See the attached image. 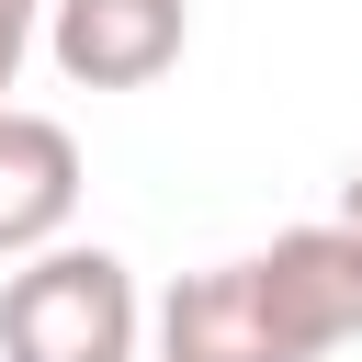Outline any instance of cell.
I'll return each instance as SVG.
<instances>
[{"mask_svg": "<svg viewBox=\"0 0 362 362\" xmlns=\"http://www.w3.org/2000/svg\"><path fill=\"white\" fill-rule=\"evenodd\" d=\"M136 339H147V305L113 249L57 238L0 283V362H136Z\"/></svg>", "mask_w": 362, "mask_h": 362, "instance_id": "obj_1", "label": "cell"}, {"mask_svg": "<svg viewBox=\"0 0 362 362\" xmlns=\"http://www.w3.org/2000/svg\"><path fill=\"white\" fill-rule=\"evenodd\" d=\"M158 362H317L283 317V294L260 283V260H215V272H181L158 294Z\"/></svg>", "mask_w": 362, "mask_h": 362, "instance_id": "obj_2", "label": "cell"}, {"mask_svg": "<svg viewBox=\"0 0 362 362\" xmlns=\"http://www.w3.org/2000/svg\"><path fill=\"white\" fill-rule=\"evenodd\" d=\"M34 45L57 57L68 90H147V79L181 68L192 11L181 0H45V34Z\"/></svg>", "mask_w": 362, "mask_h": 362, "instance_id": "obj_3", "label": "cell"}, {"mask_svg": "<svg viewBox=\"0 0 362 362\" xmlns=\"http://www.w3.org/2000/svg\"><path fill=\"white\" fill-rule=\"evenodd\" d=\"M260 260V283L283 294V317H294V339L328 362L339 339H362V238L339 226V215H305V226H283L272 249H249Z\"/></svg>", "mask_w": 362, "mask_h": 362, "instance_id": "obj_4", "label": "cell"}, {"mask_svg": "<svg viewBox=\"0 0 362 362\" xmlns=\"http://www.w3.org/2000/svg\"><path fill=\"white\" fill-rule=\"evenodd\" d=\"M68 215H79V136H68L57 113L0 102V260L57 249Z\"/></svg>", "mask_w": 362, "mask_h": 362, "instance_id": "obj_5", "label": "cell"}, {"mask_svg": "<svg viewBox=\"0 0 362 362\" xmlns=\"http://www.w3.org/2000/svg\"><path fill=\"white\" fill-rule=\"evenodd\" d=\"M34 34H45V0H0V102H11V79H23Z\"/></svg>", "mask_w": 362, "mask_h": 362, "instance_id": "obj_6", "label": "cell"}, {"mask_svg": "<svg viewBox=\"0 0 362 362\" xmlns=\"http://www.w3.org/2000/svg\"><path fill=\"white\" fill-rule=\"evenodd\" d=\"M328 215H339V226H351V238H362V170H351V181H339V204H328Z\"/></svg>", "mask_w": 362, "mask_h": 362, "instance_id": "obj_7", "label": "cell"}]
</instances>
